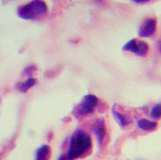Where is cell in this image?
<instances>
[{
  "mask_svg": "<svg viewBox=\"0 0 161 160\" xmlns=\"http://www.w3.org/2000/svg\"><path fill=\"white\" fill-rule=\"evenodd\" d=\"M92 146L91 136L83 131L77 130L71 137L67 159L74 160L79 158L89 151Z\"/></svg>",
  "mask_w": 161,
  "mask_h": 160,
  "instance_id": "cell-1",
  "label": "cell"
},
{
  "mask_svg": "<svg viewBox=\"0 0 161 160\" xmlns=\"http://www.w3.org/2000/svg\"><path fill=\"white\" fill-rule=\"evenodd\" d=\"M47 11V6L44 1L36 0L19 7L17 15L23 19L35 20L45 15Z\"/></svg>",
  "mask_w": 161,
  "mask_h": 160,
  "instance_id": "cell-2",
  "label": "cell"
},
{
  "mask_svg": "<svg viewBox=\"0 0 161 160\" xmlns=\"http://www.w3.org/2000/svg\"><path fill=\"white\" fill-rule=\"evenodd\" d=\"M98 100L93 95L84 96L74 108V112L77 116H84L92 113L98 104Z\"/></svg>",
  "mask_w": 161,
  "mask_h": 160,
  "instance_id": "cell-3",
  "label": "cell"
},
{
  "mask_svg": "<svg viewBox=\"0 0 161 160\" xmlns=\"http://www.w3.org/2000/svg\"><path fill=\"white\" fill-rule=\"evenodd\" d=\"M122 50L130 52L138 56L144 57L149 52V45L144 40L133 39L128 41L122 48Z\"/></svg>",
  "mask_w": 161,
  "mask_h": 160,
  "instance_id": "cell-4",
  "label": "cell"
},
{
  "mask_svg": "<svg viewBox=\"0 0 161 160\" xmlns=\"http://www.w3.org/2000/svg\"><path fill=\"white\" fill-rule=\"evenodd\" d=\"M157 20L154 18H148L143 22L139 30L138 35L141 37L152 36L157 30Z\"/></svg>",
  "mask_w": 161,
  "mask_h": 160,
  "instance_id": "cell-5",
  "label": "cell"
},
{
  "mask_svg": "<svg viewBox=\"0 0 161 160\" xmlns=\"http://www.w3.org/2000/svg\"><path fill=\"white\" fill-rule=\"evenodd\" d=\"M93 131L97 140V143L100 146L107 132L104 121L102 119H97L93 126Z\"/></svg>",
  "mask_w": 161,
  "mask_h": 160,
  "instance_id": "cell-6",
  "label": "cell"
},
{
  "mask_svg": "<svg viewBox=\"0 0 161 160\" xmlns=\"http://www.w3.org/2000/svg\"><path fill=\"white\" fill-rule=\"evenodd\" d=\"M112 112L115 121L122 127H125L128 126L132 122L131 118L128 116L119 111L114 105L112 109Z\"/></svg>",
  "mask_w": 161,
  "mask_h": 160,
  "instance_id": "cell-7",
  "label": "cell"
},
{
  "mask_svg": "<svg viewBox=\"0 0 161 160\" xmlns=\"http://www.w3.org/2000/svg\"><path fill=\"white\" fill-rule=\"evenodd\" d=\"M51 153V147L47 145H43L36 150L35 160H49Z\"/></svg>",
  "mask_w": 161,
  "mask_h": 160,
  "instance_id": "cell-8",
  "label": "cell"
},
{
  "mask_svg": "<svg viewBox=\"0 0 161 160\" xmlns=\"http://www.w3.org/2000/svg\"><path fill=\"white\" fill-rule=\"evenodd\" d=\"M37 83V80L33 78H28L25 81L21 82H19L16 85V89L23 93H25L29 89L36 85Z\"/></svg>",
  "mask_w": 161,
  "mask_h": 160,
  "instance_id": "cell-9",
  "label": "cell"
},
{
  "mask_svg": "<svg viewBox=\"0 0 161 160\" xmlns=\"http://www.w3.org/2000/svg\"><path fill=\"white\" fill-rule=\"evenodd\" d=\"M137 125L139 128L146 131L154 130L157 128L158 126L157 122L146 119H141L138 120Z\"/></svg>",
  "mask_w": 161,
  "mask_h": 160,
  "instance_id": "cell-10",
  "label": "cell"
},
{
  "mask_svg": "<svg viewBox=\"0 0 161 160\" xmlns=\"http://www.w3.org/2000/svg\"><path fill=\"white\" fill-rule=\"evenodd\" d=\"M37 71V67L36 65H29L26 67L25 68L22 72V74L23 76H26V77H29L30 78Z\"/></svg>",
  "mask_w": 161,
  "mask_h": 160,
  "instance_id": "cell-11",
  "label": "cell"
},
{
  "mask_svg": "<svg viewBox=\"0 0 161 160\" xmlns=\"http://www.w3.org/2000/svg\"><path fill=\"white\" fill-rule=\"evenodd\" d=\"M151 116L152 118L157 120L161 118V103H158L152 108Z\"/></svg>",
  "mask_w": 161,
  "mask_h": 160,
  "instance_id": "cell-12",
  "label": "cell"
},
{
  "mask_svg": "<svg viewBox=\"0 0 161 160\" xmlns=\"http://www.w3.org/2000/svg\"><path fill=\"white\" fill-rule=\"evenodd\" d=\"M60 70V68L58 67L57 68H55L54 69H52L50 70V71L47 72V75H49V76H54V75H56L58 73V71Z\"/></svg>",
  "mask_w": 161,
  "mask_h": 160,
  "instance_id": "cell-13",
  "label": "cell"
},
{
  "mask_svg": "<svg viewBox=\"0 0 161 160\" xmlns=\"http://www.w3.org/2000/svg\"><path fill=\"white\" fill-rule=\"evenodd\" d=\"M132 2L137 4H145L149 3L150 1L149 0H137V1H133Z\"/></svg>",
  "mask_w": 161,
  "mask_h": 160,
  "instance_id": "cell-14",
  "label": "cell"
},
{
  "mask_svg": "<svg viewBox=\"0 0 161 160\" xmlns=\"http://www.w3.org/2000/svg\"><path fill=\"white\" fill-rule=\"evenodd\" d=\"M67 157H66L65 155H61L58 158V160H67Z\"/></svg>",
  "mask_w": 161,
  "mask_h": 160,
  "instance_id": "cell-15",
  "label": "cell"
},
{
  "mask_svg": "<svg viewBox=\"0 0 161 160\" xmlns=\"http://www.w3.org/2000/svg\"><path fill=\"white\" fill-rule=\"evenodd\" d=\"M160 52L161 53V41L160 43Z\"/></svg>",
  "mask_w": 161,
  "mask_h": 160,
  "instance_id": "cell-16",
  "label": "cell"
}]
</instances>
